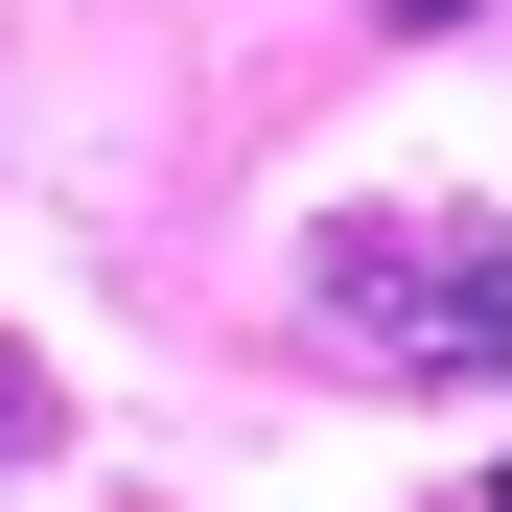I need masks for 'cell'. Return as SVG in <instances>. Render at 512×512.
<instances>
[{"label":"cell","instance_id":"cell-3","mask_svg":"<svg viewBox=\"0 0 512 512\" xmlns=\"http://www.w3.org/2000/svg\"><path fill=\"white\" fill-rule=\"evenodd\" d=\"M489 512H512V489H489Z\"/></svg>","mask_w":512,"mask_h":512},{"label":"cell","instance_id":"cell-2","mask_svg":"<svg viewBox=\"0 0 512 512\" xmlns=\"http://www.w3.org/2000/svg\"><path fill=\"white\" fill-rule=\"evenodd\" d=\"M0 443H24V373H0Z\"/></svg>","mask_w":512,"mask_h":512},{"label":"cell","instance_id":"cell-1","mask_svg":"<svg viewBox=\"0 0 512 512\" xmlns=\"http://www.w3.org/2000/svg\"><path fill=\"white\" fill-rule=\"evenodd\" d=\"M303 326L350 373H512V210H326L303 233Z\"/></svg>","mask_w":512,"mask_h":512}]
</instances>
